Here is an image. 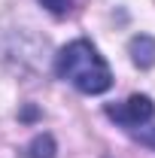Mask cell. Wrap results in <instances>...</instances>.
<instances>
[{
	"instance_id": "cell-1",
	"label": "cell",
	"mask_w": 155,
	"mask_h": 158,
	"mask_svg": "<svg viewBox=\"0 0 155 158\" xmlns=\"http://www.w3.org/2000/svg\"><path fill=\"white\" fill-rule=\"evenodd\" d=\"M55 73L82 94H103L113 88V70L88 40L67 43L55 58Z\"/></svg>"
},
{
	"instance_id": "cell-2",
	"label": "cell",
	"mask_w": 155,
	"mask_h": 158,
	"mask_svg": "<svg viewBox=\"0 0 155 158\" xmlns=\"http://www.w3.org/2000/svg\"><path fill=\"white\" fill-rule=\"evenodd\" d=\"M107 116L113 118L131 140L155 149V103H152V98L131 94L122 103H110L107 106Z\"/></svg>"
},
{
	"instance_id": "cell-3",
	"label": "cell",
	"mask_w": 155,
	"mask_h": 158,
	"mask_svg": "<svg viewBox=\"0 0 155 158\" xmlns=\"http://www.w3.org/2000/svg\"><path fill=\"white\" fill-rule=\"evenodd\" d=\"M128 52H131V61H134L140 70H149L155 64V40L149 34H137L128 43Z\"/></svg>"
},
{
	"instance_id": "cell-4",
	"label": "cell",
	"mask_w": 155,
	"mask_h": 158,
	"mask_svg": "<svg viewBox=\"0 0 155 158\" xmlns=\"http://www.w3.org/2000/svg\"><path fill=\"white\" fill-rule=\"evenodd\" d=\"M55 155V140L49 134H40L31 146H27V158H52Z\"/></svg>"
},
{
	"instance_id": "cell-5",
	"label": "cell",
	"mask_w": 155,
	"mask_h": 158,
	"mask_svg": "<svg viewBox=\"0 0 155 158\" xmlns=\"http://www.w3.org/2000/svg\"><path fill=\"white\" fill-rule=\"evenodd\" d=\"M52 15H67L70 12V6H73V0H40Z\"/></svg>"
}]
</instances>
